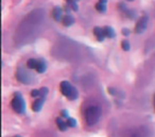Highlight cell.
Segmentation results:
<instances>
[{"label":"cell","mask_w":155,"mask_h":137,"mask_svg":"<svg viewBox=\"0 0 155 137\" xmlns=\"http://www.w3.org/2000/svg\"><path fill=\"white\" fill-rule=\"evenodd\" d=\"M52 17L54 20L61 21L63 19V10L60 7H55L52 10Z\"/></svg>","instance_id":"cell-7"},{"label":"cell","mask_w":155,"mask_h":137,"mask_svg":"<svg viewBox=\"0 0 155 137\" xmlns=\"http://www.w3.org/2000/svg\"><path fill=\"white\" fill-rule=\"evenodd\" d=\"M16 79L20 83H24V84H30L33 81L32 74L28 70H26L25 68H22V67L18 68L17 71H16Z\"/></svg>","instance_id":"cell-4"},{"label":"cell","mask_w":155,"mask_h":137,"mask_svg":"<svg viewBox=\"0 0 155 137\" xmlns=\"http://www.w3.org/2000/svg\"><path fill=\"white\" fill-rule=\"evenodd\" d=\"M101 117V109L96 105L88 106L85 109V122L87 126H94L98 122Z\"/></svg>","instance_id":"cell-1"},{"label":"cell","mask_w":155,"mask_h":137,"mask_svg":"<svg viewBox=\"0 0 155 137\" xmlns=\"http://www.w3.org/2000/svg\"><path fill=\"white\" fill-rule=\"evenodd\" d=\"M68 3H72V2H77L78 0H66Z\"/></svg>","instance_id":"cell-21"},{"label":"cell","mask_w":155,"mask_h":137,"mask_svg":"<svg viewBox=\"0 0 155 137\" xmlns=\"http://www.w3.org/2000/svg\"><path fill=\"white\" fill-rule=\"evenodd\" d=\"M94 34H95L96 38H97L98 42H103L104 38L106 37L105 33H104V29L99 28V27H96V28L94 29Z\"/></svg>","instance_id":"cell-6"},{"label":"cell","mask_w":155,"mask_h":137,"mask_svg":"<svg viewBox=\"0 0 155 137\" xmlns=\"http://www.w3.org/2000/svg\"><path fill=\"white\" fill-rule=\"evenodd\" d=\"M37 62H38V60H36V59H30L27 62V67H28L29 69H35Z\"/></svg>","instance_id":"cell-13"},{"label":"cell","mask_w":155,"mask_h":137,"mask_svg":"<svg viewBox=\"0 0 155 137\" xmlns=\"http://www.w3.org/2000/svg\"><path fill=\"white\" fill-rule=\"evenodd\" d=\"M62 116H63V117H66V118H68V115H67V113L65 112V111H62Z\"/></svg>","instance_id":"cell-20"},{"label":"cell","mask_w":155,"mask_h":137,"mask_svg":"<svg viewBox=\"0 0 155 137\" xmlns=\"http://www.w3.org/2000/svg\"><path fill=\"white\" fill-rule=\"evenodd\" d=\"M121 48H122L124 51H129L131 48L130 43L127 42V40H122V43H121Z\"/></svg>","instance_id":"cell-15"},{"label":"cell","mask_w":155,"mask_h":137,"mask_svg":"<svg viewBox=\"0 0 155 137\" xmlns=\"http://www.w3.org/2000/svg\"><path fill=\"white\" fill-rule=\"evenodd\" d=\"M67 124L69 128H74L77 126V122H75V120L73 118H67Z\"/></svg>","instance_id":"cell-16"},{"label":"cell","mask_w":155,"mask_h":137,"mask_svg":"<svg viewBox=\"0 0 155 137\" xmlns=\"http://www.w3.org/2000/svg\"><path fill=\"white\" fill-rule=\"evenodd\" d=\"M69 5L71 7V9L73 11H78V4L77 2H72V3H69Z\"/></svg>","instance_id":"cell-18"},{"label":"cell","mask_w":155,"mask_h":137,"mask_svg":"<svg viewBox=\"0 0 155 137\" xmlns=\"http://www.w3.org/2000/svg\"><path fill=\"white\" fill-rule=\"evenodd\" d=\"M11 105H12V109L17 114H22L26 111L25 100L19 92H16L14 95V98L12 99V102H11Z\"/></svg>","instance_id":"cell-3"},{"label":"cell","mask_w":155,"mask_h":137,"mask_svg":"<svg viewBox=\"0 0 155 137\" xmlns=\"http://www.w3.org/2000/svg\"><path fill=\"white\" fill-rule=\"evenodd\" d=\"M99 2H102V3H106L107 0H99Z\"/></svg>","instance_id":"cell-22"},{"label":"cell","mask_w":155,"mask_h":137,"mask_svg":"<svg viewBox=\"0 0 155 137\" xmlns=\"http://www.w3.org/2000/svg\"><path fill=\"white\" fill-rule=\"evenodd\" d=\"M129 1H133V0H129Z\"/></svg>","instance_id":"cell-24"},{"label":"cell","mask_w":155,"mask_h":137,"mask_svg":"<svg viewBox=\"0 0 155 137\" xmlns=\"http://www.w3.org/2000/svg\"><path fill=\"white\" fill-rule=\"evenodd\" d=\"M153 104H154V109H155V95H154V98H153Z\"/></svg>","instance_id":"cell-23"},{"label":"cell","mask_w":155,"mask_h":137,"mask_svg":"<svg viewBox=\"0 0 155 137\" xmlns=\"http://www.w3.org/2000/svg\"><path fill=\"white\" fill-rule=\"evenodd\" d=\"M96 10L100 12V13H105L106 12V5L105 3H102V2H98L96 4Z\"/></svg>","instance_id":"cell-14"},{"label":"cell","mask_w":155,"mask_h":137,"mask_svg":"<svg viewBox=\"0 0 155 137\" xmlns=\"http://www.w3.org/2000/svg\"><path fill=\"white\" fill-rule=\"evenodd\" d=\"M39 95H40V91H39V89H33V90L31 91L32 97H39Z\"/></svg>","instance_id":"cell-17"},{"label":"cell","mask_w":155,"mask_h":137,"mask_svg":"<svg viewBox=\"0 0 155 137\" xmlns=\"http://www.w3.org/2000/svg\"><path fill=\"white\" fill-rule=\"evenodd\" d=\"M122 34H123L124 36H127L130 34V31H129L127 29H122Z\"/></svg>","instance_id":"cell-19"},{"label":"cell","mask_w":155,"mask_h":137,"mask_svg":"<svg viewBox=\"0 0 155 137\" xmlns=\"http://www.w3.org/2000/svg\"><path fill=\"white\" fill-rule=\"evenodd\" d=\"M147 25H148V17H147V16H142V17L137 21V24H136L135 32H136L137 34H141V33L147 29Z\"/></svg>","instance_id":"cell-5"},{"label":"cell","mask_w":155,"mask_h":137,"mask_svg":"<svg viewBox=\"0 0 155 137\" xmlns=\"http://www.w3.org/2000/svg\"><path fill=\"white\" fill-rule=\"evenodd\" d=\"M62 22H63V25L65 27H70L74 24V18L70 15H66V16H64L63 19H62Z\"/></svg>","instance_id":"cell-11"},{"label":"cell","mask_w":155,"mask_h":137,"mask_svg":"<svg viewBox=\"0 0 155 137\" xmlns=\"http://www.w3.org/2000/svg\"><path fill=\"white\" fill-rule=\"evenodd\" d=\"M47 69V64L46 62L44 60H38V62H37V65H36V68L35 70L38 72V74H44L45 71H46Z\"/></svg>","instance_id":"cell-9"},{"label":"cell","mask_w":155,"mask_h":137,"mask_svg":"<svg viewBox=\"0 0 155 137\" xmlns=\"http://www.w3.org/2000/svg\"><path fill=\"white\" fill-rule=\"evenodd\" d=\"M104 33H105L106 37H108V38H114L115 35H116L114 29L111 28V27H105V28H104Z\"/></svg>","instance_id":"cell-12"},{"label":"cell","mask_w":155,"mask_h":137,"mask_svg":"<svg viewBox=\"0 0 155 137\" xmlns=\"http://www.w3.org/2000/svg\"><path fill=\"white\" fill-rule=\"evenodd\" d=\"M44 101H45V98H39L37 100H35L33 102V104H32V109L34 112H39L40 109L42 107V105H44Z\"/></svg>","instance_id":"cell-8"},{"label":"cell","mask_w":155,"mask_h":137,"mask_svg":"<svg viewBox=\"0 0 155 137\" xmlns=\"http://www.w3.org/2000/svg\"><path fill=\"white\" fill-rule=\"evenodd\" d=\"M57 128H59V130L62 131V132H64V131L67 130L68 128V124H67V121H64L62 118H57Z\"/></svg>","instance_id":"cell-10"},{"label":"cell","mask_w":155,"mask_h":137,"mask_svg":"<svg viewBox=\"0 0 155 137\" xmlns=\"http://www.w3.org/2000/svg\"><path fill=\"white\" fill-rule=\"evenodd\" d=\"M60 88H61V92L65 97H67L69 100H75L78 98V96H79L78 90L68 81L61 82Z\"/></svg>","instance_id":"cell-2"}]
</instances>
